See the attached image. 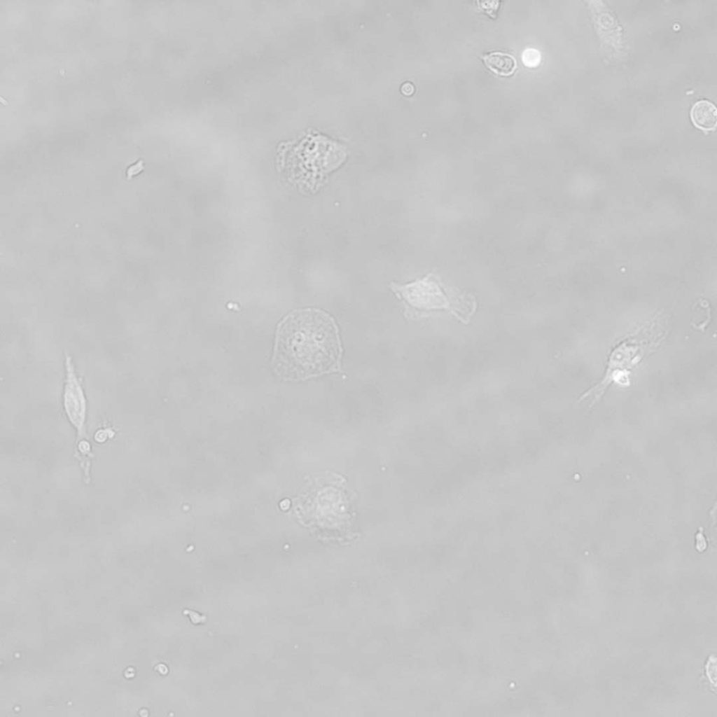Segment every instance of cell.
I'll return each instance as SVG.
<instances>
[{"label":"cell","instance_id":"obj_1","mask_svg":"<svg viewBox=\"0 0 717 717\" xmlns=\"http://www.w3.org/2000/svg\"><path fill=\"white\" fill-rule=\"evenodd\" d=\"M341 357L337 326L324 311L295 310L278 325L272 366L281 378L299 381L335 373Z\"/></svg>","mask_w":717,"mask_h":717},{"label":"cell","instance_id":"obj_2","mask_svg":"<svg viewBox=\"0 0 717 717\" xmlns=\"http://www.w3.org/2000/svg\"><path fill=\"white\" fill-rule=\"evenodd\" d=\"M64 365L63 408L69 421L81 434L86 420L87 399L72 356L68 353L64 354Z\"/></svg>","mask_w":717,"mask_h":717},{"label":"cell","instance_id":"obj_3","mask_svg":"<svg viewBox=\"0 0 717 717\" xmlns=\"http://www.w3.org/2000/svg\"><path fill=\"white\" fill-rule=\"evenodd\" d=\"M393 289L417 309L431 310L449 307L447 298L430 275L408 284L394 285Z\"/></svg>","mask_w":717,"mask_h":717},{"label":"cell","instance_id":"obj_4","mask_svg":"<svg viewBox=\"0 0 717 717\" xmlns=\"http://www.w3.org/2000/svg\"><path fill=\"white\" fill-rule=\"evenodd\" d=\"M716 107L706 99L696 102L690 111L692 123L703 130H711L716 127L717 122Z\"/></svg>","mask_w":717,"mask_h":717},{"label":"cell","instance_id":"obj_5","mask_svg":"<svg viewBox=\"0 0 717 717\" xmlns=\"http://www.w3.org/2000/svg\"><path fill=\"white\" fill-rule=\"evenodd\" d=\"M482 58L487 67L499 75H510L516 69L517 63L515 57L505 52H489L483 55Z\"/></svg>","mask_w":717,"mask_h":717},{"label":"cell","instance_id":"obj_6","mask_svg":"<svg viewBox=\"0 0 717 717\" xmlns=\"http://www.w3.org/2000/svg\"><path fill=\"white\" fill-rule=\"evenodd\" d=\"M716 657H710L707 661L706 669V674L711 681L716 685Z\"/></svg>","mask_w":717,"mask_h":717},{"label":"cell","instance_id":"obj_7","mask_svg":"<svg viewBox=\"0 0 717 717\" xmlns=\"http://www.w3.org/2000/svg\"><path fill=\"white\" fill-rule=\"evenodd\" d=\"M524 54L528 55H523V59L527 64H536V62H538L540 55L536 50H527Z\"/></svg>","mask_w":717,"mask_h":717}]
</instances>
